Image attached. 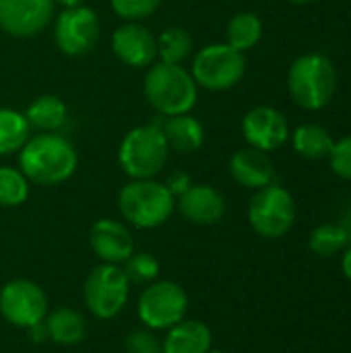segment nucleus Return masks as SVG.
Listing matches in <instances>:
<instances>
[{"label": "nucleus", "mask_w": 351, "mask_h": 353, "mask_svg": "<svg viewBox=\"0 0 351 353\" xmlns=\"http://www.w3.org/2000/svg\"><path fill=\"white\" fill-rule=\"evenodd\" d=\"M77 163L79 157L72 143L56 132H41L29 139L19 153L23 176L39 186L66 182L74 174Z\"/></svg>", "instance_id": "f257e3e1"}, {"label": "nucleus", "mask_w": 351, "mask_h": 353, "mask_svg": "<svg viewBox=\"0 0 351 353\" xmlns=\"http://www.w3.org/2000/svg\"><path fill=\"white\" fill-rule=\"evenodd\" d=\"M288 89L302 110H323L329 105L337 89L335 64L317 52L296 58L288 72Z\"/></svg>", "instance_id": "f03ea898"}, {"label": "nucleus", "mask_w": 351, "mask_h": 353, "mask_svg": "<svg viewBox=\"0 0 351 353\" xmlns=\"http://www.w3.org/2000/svg\"><path fill=\"white\" fill-rule=\"evenodd\" d=\"M145 99L161 116L188 114L199 95V85L192 74L180 64L157 62L145 77Z\"/></svg>", "instance_id": "7ed1b4c3"}, {"label": "nucleus", "mask_w": 351, "mask_h": 353, "mask_svg": "<svg viewBox=\"0 0 351 353\" xmlns=\"http://www.w3.org/2000/svg\"><path fill=\"white\" fill-rule=\"evenodd\" d=\"M118 209L130 225L139 230H153L172 217L176 199L163 182H155L153 178L132 180L120 190Z\"/></svg>", "instance_id": "20e7f679"}, {"label": "nucleus", "mask_w": 351, "mask_h": 353, "mask_svg": "<svg viewBox=\"0 0 351 353\" xmlns=\"http://www.w3.org/2000/svg\"><path fill=\"white\" fill-rule=\"evenodd\" d=\"M170 145L157 124L132 128L120 145L118 159L124 174L132 180L155 178L168 161Z\"/></svg>", "instance_id": "39448f33"}, {"label": "nucleus", "mask_w": 351, "mask_h": 353, "mask_svg": "<svg viewBox=\"0 0 351 353\" xmlns=\"http://www.w3.org/2000/svg\"><path fill=\"white\" fill-rule=\"evenodd\" d=\"M248 221L250 228L267 240L285 236L296 223V201L292 192L279 184L259 188L248 205Z\"/></svg>", "instance_id": "423d86ee"}, {"label": "nucleus", "mask_w": 351, "mask_h": 353, "mask_svg": "<svg viewBox=\"0 0 351 353\" xmlns=\"http://www.w3.org/2000/svg\"><path fill=\"white\" fill-rule=\"evenodd\" d=\"M130 296V281L122 265H97L85 279V306L95 319L110 321L118 316Z\"/></svg>", "instance_id": "0eeeda50"}, {"label": "nucleus", "mask_w": 351, "mask_h": 353, "mask_svg": "<svg viewBox=\"0 0 351 353\" xmlns=\"http://www.w3.org/2000/svg\"><path fill=\"white\" fill-rule=\"evenodd\" d=\"M246 72L244 52L230 43L205 46L192 62V79L209 91H225L242 81Z\"/></svg>", "instance_id": "6e6552de"}, {"label": "nucleus", "mask_w": 351, "mask_h": 353, "mask_svg": "<svg viewBox=\"0 0 351 353\" xmlns=\"http://www.w3.org/2000/svg\"><path fill=\"white\" fill-rule=\"evenodd\" d=\"M137 312L145 327L153 331H168L186 319L188 296L176 281H153L143 290Z\"/></svg>", "instance_id": "1a4fd4ad"}, {"label": "nucleus", "mask_w": 351, "mask_h": 353, "mask_svg": "<svg viewBox=\"0 0 351 353\" xmlns=\"http://www.w3.org/2000/svg\"><path fill=\"white\" fill-rule=\"evenodd\" d=\"M48 312V298L35 281L12 279L0 290V314L12 327L27 331L43 323Z\"/></svg>", "instance_id": "9d476101"}, {"label": "nucleus", "mask_w": 351, "mask_h": 353, "mask_svg": "<svg viewBox=\"0 0 351 353\" xmlns=\"http://www.w3.org/2000/svg\"><path fill=\"white\" fill-rule=\"evenodd\" d=\"M54 39L62 54L83 56L91 52L99 39V17L89 6L64 8L54 25Z\"/></svg>", "instance_id": "9b49d317"}, {"label": "nucleus", "mask_w": 351, "mask_h": 353, "mask_svg": "<svg viewBox=\"0 0 351 353\" xmlns=\"http://www.w3.org/2000/svg\"><path fill=\"white\" fill-rule=\"evenodd\" d=\"M54 0H0V29L12 37H31L48 27Z\"/></svg>", "instance_id": "f8f14e48"}, {"label": "nucleus", "mask_w": 351, "mask_h": 353, "mask_svg": "<svg viewBox=\"0 0 351 353\" xmlns=\"http://www.w3.org/2000/svg\"><path fill=\"white\" fill-rule=\"evenodd\" d=\"M242 134L246 143L259 151H275L279 149L288 137H290V126L285 116L271 108V105H259L252 108L244 120H242Z\"/></svg>", "instance_id": "ddd939ff"}, {"label": "nucleus", "mask_w": 351, "mask_h": 353, "mask_svg": "<svg viewBox=\"0 0 351 353\" xmlns=\"http://www.w3.org/2000/svg\"><path fill=\"white\" fill-rule=\"evenodd\" d=\"M91 248L101 263L124 265L134 252V240L130 230L116 219H99L89 234Z\"/></svg>", "instance_id": "4468645a"}, {"label": "nucleus", "mask_w": 351, "mask_h": 353, "mask_svg": "<svg viewBox=\"0 0 351 353\" xmlns=\"http://www.w3.org/2000/svg\"><path fill=\"white\" fill-rule=\"evenodd\" d=\"M114 54L128 66H149L157 58V39L137 21L118 27L112 35Z\"/></svg>", "instance_id": "2eb2a0df"}, {"label": "nucleus", "mask_w": 351, "mask_h": 353, "mask_svg": "<svg viewBox=\"0 0 351 353\" xmlns=\"http://www.w3.org/2000/svg\"><path fill=\"white\" fill-rule=\"evenodd\" d=\"M176 209L194 225H213L225 215V201L221 192L207 184H192L176 199Z\"/></svg>", "instance_id": "dca6fc26"}, {"label": "nucleus", "mask_w": 351, "mask_h": 353, "mask_svg": "<svg viewBox=\"0 0 351 353\" xmlns=\"http://www.w3.org/2000/svg\"><path fill=\"white\" fill-rule=\"evenodd\" d=\"M230 174L240 186L254 188V190L273 184V178H275V170H273L271 159L267 157L265 151H259L254 147L240 149L232 155Z\"/></svg>", "instance_id": "f3484780"}, {"label": "nucleus", "mask_w": 351, "mask_h": 353, "mask_svg": "<svg viewBox=\"0 0 351 353\" xmlns=\"http://www.w3.org/2000/svg\"><path fill=\"white\" fill-rule=\"evenodd\" d=\"M213 347L211 329L194 319H184L168 329L161 341L163 353H209Z\"/></svg>", "instance_id": "a211bd4d"}, {"label": "nucleus", "mask_w": 351, "mask_h": 353, "mask_svg": "<svg viewBox=\"0 0 351 353\" xmlns=\"http://www.w3.org/2000/svg\"><path fill=\"white\" fill-rule=\"evenodd\" d=\"M161 128L170 149H176L180 153H194L205 143V130L203 124L188 114L180 116H166L163 122H153Z\"/></svg>", "instance_id": "6ab92c4d"}, {"label": "nucleus", "mask_w": 351, "mask_h": 353, "mask_svg": "<svg viewBox=\"0 0 351 353\" xmlns=\"http://www.w3.org/2000/svg\"><path fill=\"white\" fill-rule=\"evenodd\" d=\"M43 323L48 327L50 339L64 347L81 343L87 333V323H85L83 314L72 308H56V310L48 312Z\"/></svg>", "instance_id": "aec40b11"}, {"label": "nucleus", "mask_w": 351, "mask_h": 353, "mask_svg": "<svg viewBox=\"0 0 351 353\" xmlns=\"http://www.w3.org/2000/svg\"><path fill=\"white\" fill-rule=\"evenodd\" d=\"M25 118H27L31 128L54 132V130L64 126V122L68 118V110H66V103L60 97L41 95V97H37V99H33L29 103V108L25 112Z\"/></svg>", "instance_id": "412c9836"}, {"label": "nucleus", "mask_w": 351, "mask_h": 353, "mask_svg": "<svg viewBox=\"0 0 351 353\" xmlns=\"http://www.w3.org/2000/svg\"><path fill=\"white\" fill-rule=\"evenodd\" d=\"M333 137L329 134V130L321 124H302L294 130L292 134V145L296 149V153H300L306 159H325L329 157L331 149H333Z\"/></svg>", "instance_id": "4be33fe9"}, {"label": "nucleus", "mask_w": 351, "mask_h": 353, "mask_svg": "<svg viewBox=\"0 0 351 353\" xmlns=\"http://www.w3.org/2000/svg\"><path fill=\"white\" fill-rule=\"evenodd\" d=\"M29 122L25 114L0 108V155H10L23 149V145L29 141Z\"/></svg>", "instance_id": "5701e85b"}, {"label": "nucleus", "mask_w": 351, "mask_h": 353, "mask_svg": "<svg viewBox=\"0 0 351 353\" xmlns=\"http://www.w3.org/2000/svg\"><path fill=\"white\" fill-rule=\"evenodd\" d=\"M263 37V23L254 12H238L228 23V43L240 52H246Z\"/></svg>", "instance_id": "b1692460"}, {"label": "nucleus", "mask_w": 351, "mask_h": 353, "mask_svg": "<svg viewBox=\"0 0 351 353\" xmlns=\"http://www.w3.org/2000/svg\"><path fill=\"white\" fill-rule=\"evenodd\" d=\"M157 39V56L166 64H182L192 50V37L182 27H170L159 33Z\"/></svg>", "instance_id": "393cba45"}, {"label": "nucleus", "mask_w": 351, "mask_h": 353, "mask_svg": "<svg viewBox=\"0 0 351 353\" xmlns=\"http://www.w3.org/2000/svg\"><path fill=\"white\" fill-rule=\"evenodd\" d=\"M350 244V236L341 223H323L312 230L308 246L317 256H335Z\"/></svg>", "instance_id": "a878e982"}, {"label": "nucleus", "mask_w": 351, "mask_h": 353, "mask_svg": "<svg viewBox=\"0 0 351 353\" xmlns=\"http://www.w3.org/2000/svg\"><path fill=\"white\" fill-rule=\"evenodd\" d=\"M29 196V180L21 170L0 165V207H19Z\"/></svg>", "instance_id": "bb28decb"}, {"label": "nucleus", "mask_w": 351, "mask_h": 353, "mask_svg": "<svg viewBox=\"0 0 351 353\" xmlns=\"http://www.w3.org/2000/svg\"><path fill=\"white\" fill-rule=\"evenodd\" d=\"M122 269L128 281L137 285H149L159 277V263L149 252H132V256L122 265Z\"/></svg>", "instance_id": "cd10ccee"}, {"label": "nucleus", "mask_w": 351, "mask_h": 353, "mask_svg": "<svg viewBox=\"0 0 351 353\" xmlns=\"http://www.w3.org/2000/svg\"><path fill=\"white\" fill-rule=\"evenodd\" d=\"M114 12L126 21H141L149 14H153L161 0H110Z\"/></svg>", "instance_id": "c85d7f7f"}, {"label": "nucleus", "mask_w": 351, "mask_h": 353, "mask_svg": "<svg viewBox=\"0 0 351 353\" xmlns=\"http://www.w3.org/2000/svg\"><path fill=\"white\" fill-rule=\"evenodd\" d=\"M329 163H331V170L341 180L351 182V134L333 143V149L329 153Z\"/></svg>", "instance_id": "c756f323"}, {"label": "nucleus", "mask_w": 351, "mask_h": 353, "mask_svg": "<svg viewBox=\"0 0 351 353\" xmlns=\"http://www.w3.org/2000/svg\"><path fill=\"white\" fill-rule=\"evenodd\" d=\"M126 353H163L161 341L149 331H134L124 341Z\"/></svg>", "instance_id": "7c9ffc66"}, {"label": "nucleus", "mask_w": 351, "mask_h": 353, "mask_svg": "<svg viewBox=\"0 0 351 353\" xmlns=\"http://www.w3.org/2000/svg\"><path fill=\"white\" fill-rule=\"evenodd\" d=\"M166 186H168V190L172 192V196L178 199L180 194H184V192L192 186V182H190V176H188L186 172H174V174H170Z\"/></svg>", "instance_id": "2f4dec72"}, {"label": "nucleus", "mask_w": 351, "mask_h": 353, "mask_svg": "<svg viewBox=\"0 0 351 353\" xmlns=\"http://www.w3.org/2000/svg\"><path fill=\"white\" fill-rule=\"evenodd\" d=\"M27 333H29V337H31V341H33V343H43L46 339H50L46 323H37V325L29 327V329H27Z\"/></svg>", "instance_id": "473e14b6"}, {"label": "nucleus", "mask_w": 351, "mask_h": 353, "mask_svg": "<svg viewBox=\"0 0 351 353\" xmlns=\"http://www.w3.org/2000/svg\"><path fill=\"white\" fill-rule=\"evenodd\" d=\"M341 269L345 273V277L351 281V246L343 252V259H341Z\"/></svg>", "instance_id": "72a5a7b5"}, {"label": "nucleus", "mask_w": 351, "mask_h": 353, "mask_svg": "<svg viewBox=\"0 0 351 353\" xmlns=\"http://www.w3.org/2000/svg\"><path fill=\"white\" fill-rule=\"evenodd\" d=\"M54 2L62 4L64 8H72V6H79V4H83V0H54Z\"/></svg>", "instance_id": "f704fd0d"}, {"label": "nucleus", "mask_w": 351, "mask_h": 353, "mask_svg": "<svg viewBox=\"0 0 351 353\" xmlns=\"http://www.w3.org/2000/svg\"><path fill=\"white\" fill-rule=\"evenodd\" d=\"M294 4H310V2H317V0H290Z\"/></svg>", "instance_id": "c9c22d12"}, {"label": "nucleus", "mask_w": 351, "mask_h": 353, "mask_svg": "<svg viewBox=\"0 0 351 353\" xmlns=\"http://www.w3.org/2000/svg\"><path fill=\"white\" fill-rule=\"evenodd\" d=\"M209 353H225V352H219V350H211Z\"/></svg>", "instance_id": "e433bc0d"}]
</instances>
